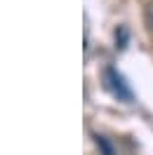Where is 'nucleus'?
I'll list each match as a JSON object with an SVG mask.
<instances>
[{
    "instance_id": "1",
    "label": "nucleus",
    "mask_w": 153,
    "mask_h": 155,
    "mask_svg": "<svg viewBox=\"0 0 153 155\" xmlns=\"http://www.w3.org/2000/svg\"><path fill=\"white\" fill-rule=\"evenodd\" d=\"M104 75H106V80H108V87L113 89V94H118V97H123V99H130V92L125 89L123 80H120V75L115 73L113 68H108V71H106Z\"/></svg>"
},
{
    "instance_id": "3",
    "label": "nucleus",
    "mask_w": 153,
    "mask_h": 155,
    "mask_svg": "<svg viewBox=\"0 0 153 155\" xmlns=\"http://www.w3.org/2000/svg\"><path fill=\"white\" fill-rule=\"evenodd\" d=\"M144 17H146V24H148V26L153 28V0L148 2V5H146V12H144Z\"/></svg>"
},
{
    "instance_id": "2",
    "label": "nucleus",
    "mask_w": 153,
    "mask_h": 155,
    "mask_svg": "<svg viewBox=\"0 0 153 155\" xmlns=\"http://www.w3.org/2000/svg\"><path fill=\"white\" fill-rule=\"evenodd\" d=\"M97 148H99L104 155H113V148H111V143L106 141L104 136H97Z\"/></svg>"
}]
</instances>
